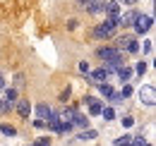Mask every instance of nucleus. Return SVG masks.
<instances>
[{"mask_svg":"<svg viewBox=\"0 0 156 146\" xmlns=\"http://www.w3.org/2000/svg\"><path fill=\"white\" fill-rule=\"evenodd\" d=\"M139 50H144V53H151V41H144V46H142Z\"/></svg>","mask_w":156,"mask_h":146,"instance_id":"393cba45","label":"nucleus"},{"mask_svg":"<svg viewBox=\"0 0 156 146\" xmlns=\"http://www.w3.org/2000/svg\"><path fill=\"white\" fill-rule=\"evenodd\" d=\"M108 101H111V108H113V106H120V103H122V96H120L118 91H113L111 96H108Z\"/></svg>","mask_w":156,"mask_h":146,"instance_id":"a211bd4d","label":"nucleus"},{"mask_svg":"<svg viewBox=\"0 0 156 146\" xmlns=\"http://www.w3.org/2000/svg\"><path fill=\"white\" fill-rule=\"evenodd\" d=\"M130 141H132V134H122V137L115 139V146H125V144H130Z\"/></svg>","mask_w":156,"mask_h":146,"instance_id":"6ab92c4d","label":"nucleus"},{"mask_svg":"<svg viewBox=\"0 0 156 146\" xmlns=\"http://www.w3.org/2000/svg\"><path fill=\"white\" fill-rule=\"evenodd\" d=\"M82 101L89 106V115H101V110H103V101H98V98H94V96H84Z\"/></svg>","mask_w":156,"mask_h":146,"instance_id":"39448f33","label":"nucleus"},{"mask_svg":"<svg viewBox=\"0 0 156 146\" xmlns=\"http://www.w3.org/2000/svg\"><path fill=\"white\" fill-rule=\"evenodd\" d=\"M120 15V2L118 0H106V17H115Z\"/></svg>","mask_w":156,"mask_h":146,"instance_id":"1a4fd4ad","label":"nucleus"},{"mask_svg":"<svg viewBox=\"0 0 156 146\" xmlns=\"http://www.w3.org/2000/svg\"><path fill=\"white\" fill-rule=\"evenodd\" d=\"M89 79L94 82V84H101L103 79H108V72L101 67V70H94V72H89Z\"/></svg>","mask_w":156,"mask_h":146,"instance_id":"9d476101","label":"nucleus"},{"mask_svg":"<svg viewBox=\"0 0 156 146\" xmlns=\"http://www.w3.org/2000/svg\"><path fill=\"white\" fill-rule=\"evenodd\" d=\"M144 146H151V144H144Z\"/></svg>","mask_w":156,"mask_h":146,"instance_id":"2f4dec72","label":"nucleus"},{"mask_svg":"<svg viewBox=\"0 0 156 146\" xmlns=\"http://www.w3.org/2000/svg\"><path fill=\"white\" fill-rule=\"evenodd\" d=\"M118 2H125V5H135L137 0H118Z\"/></svg>","mask_w":156,"mask_h":146,"instance_id":"c756f323","label":"nucleus"},{"mask_svg":"<svg viewBox=\"0 0 156 146\" xmlns=\"http://www.w3.org/2000/svg\"><path fill=\"white\" fill-rule=\"evenodd\" d=\"M0 132H2L5 137H17V129L12 127V125H0Z\"/></svg>","mask_w":156,"mask_h":146,"instance_id":"dca6fc26","label":"nucleus"},{"mask_svg":"<svg viewBox=\"0 0 156 146\" xmlns=\"http://www.w3.org/2000/svg\"><path fill=\"white\" fill-rule=\"evenodd\" d=\"M96 55L103 62H113V65H122V60H125V50H120V48H98Z\"/></svg>","mask_w":156,"mask_h":146,"instance_id":"f257e3e1","label":"nucleus"},{"mask_svg":"<svg viewBox=\"0 0 156 146\" xmlns=\"http://www.w3.org/2000/svg\"><path fill=\"white\" fill-rule=\"evenodd\" d=\"M15 84H17V86L24 84V74H17V77H15Z\"/></svg>","mask_w":156,"mask_h":146,"instance_id":"bb28decb","label":"nucleus"},{"mask_svg":"<svg viewBox=\"0 0 156 146\" xmlns=\"http://www.w3.org/2000/svg\"><path fill=\"white\" fill-rule=\"evenodd\" d=\"M77 24H79L77 19H70V22H67V29H70V31H72V29H77Z\"/></svg>","mask_w":156,"mask_h":146,"instance_id":"a878e982","label":"nucleus"},{"mask_svg":"<svg viewBox=\"0 0 156 146\" xmlns=\"http://www.w3.org/2000/svg\"><path fill=\"white\" fill-rule=\"evenodd\" d=\"M72 125H77V127H87V125H89V120H87V115H82V113H75V115H72Z\"/></svg>","mask_w":156,"mask_h":146,"instance_id":"f8f14e48","label":"nucleus"},{"mask_svg":"<svg viewBox=\"0 0 156 146\" xmlns=\"http://www.w3.org/2000/svg\"><path fill=\"white\" fill-rule=\"evenodd\" d=\"M60 101H62V103H67V101H70V86H67L65 91L60 93Z\"/></svg>","mask_w":156,"mask_h":146,"instance_id":"5701e85b","label":"nucleus"},{"mask_svg":"<svg viewBox=\"0 0 156 146\" xmlns=\"http://www.w3.org/2000/svg\"><path fill=\"white\" fill-rule=\"evenodd\" d=\"M137 15H139V12H135V10H127L125 15H120V26H132Z\"/></svg>","mask_w":156,"mask_h":146,"instance_id":"0eeeda50","label":"nucleus"},{"mask_svg":"<svg viewBox=\"0 0 156 146\" xmlns=\"http://www.w3.org/2000/svg\"><path fill=\"white\" fill-rule=\"evenodd\" d=\"M118 93H120V96H122V101H125V98H130V96H132V86H130V84H125Z\"/></svg>","mask_w":156,"mask_h":146,"instance_id":"aec40b11","label":"nucleus"},{"mask_svg":"<svg viewBox=\"0 0 156 146\" xmlns=\"http://www.w3.org/2000/svg\"><path fill=\"white\" fill-rule=\"evenodd\" d=\"M34 113H36V115H39V120H43V122H46V120H48V115H51V113H53V110L48 108V106H46V103H39V106H36V108H34Z\"/></svg>","mask_w":156,"mask_h":146,"instance_id":"9b49d317","label":"nucleus"},{"mask_svg":"<svg viewBox=\"0 0 156 146\" xmlns=\"http://www.w3.org/2000/svg\"><path fill=\"white\" fill-rule=\"evenodd\" d=\"M137 98H139V103H142V106L154 108V103H156V89L151 86V84H144V86L137 91Z\"/></svg>","mask_w":156,"mask_h":146,"instance_id":"f03ea898","label":"nucleus"},{"mask_svg":"<svg viewBox=\"0 0 156 146\" xmlns=\"http://www.w3.org/2000/svg\"><path fill=\"white\" fill-rule=\"evenodd\" d=\"M115 74L125 82V84H127V82L132 79V74H135V72H132V67H127V65H118V67H115Z\"/></svg>","mask_w":156,"mask_h":146,"instance_id":"423d86ee","label":"nucleus"},{"mask_svg":"<svg viewBox=\"0 0 156 146\" xmlns=\"http://www.w3.org/2000/svg\"><path fill=\"white\" fill-rule=\"evenodd\" d=\"M120 125H122L125 129H130L132 125H135V117H132V115H122V117H120Z\"/></svg>","mask_w":156,"mask_h":146,"instance_id":"f3484780","label":"nucleus"},{"mask_svg":"<svg viewBox=\"0 0 156 146\" xmlns=\"http://www.w3.org/2000/svg\"><path fill=\"white\" fill-rule=\"evenodd\" d=\"M94 2H96V0H77V5L82 7V10H89V7L94 5Z\"/></svg>","mask_w":156,"mask_h":146,"instance_id":"412c9836","label":"nucleus"},{"mask_svg":"<svg viewBox=\"0 0 156 146\" xmlns=\"http://www.w3.org/2000/svg\"><path fill=\"white\" fill-rule=\"evenodd\" d=\"M79 72H84V74L91 72V70H89V62H79Z\"/></svg>","mask_w":156,"mask_h":146,"instance_id":"b1692460","label":"nucleus"},{"mask_svg":"<svg viewBox=\"0 0 156 146\" xmlns=\"http://www.w3.org/2000/svg\"><path fill=\"white\" fill-rule=\"evenodd\" d=\"M135 72H137V74H144V72H147V62H137Z\"/></svg>","mask_w":156,"mask_h":146,"instance_id":"4be33fe9","label":"nucleus"},{"mask_svg":"<svg viewBox=\"0 0 156 146\" xmlns=\"http://www.w3.org/2000/svg\"><path fill=\"white\" fill-rule=\"evenodd\" d=\"M15 108H17V113H20L22 117H29V115H31V103H29V101H17V103H15Z\"/></svg>","mask_w":156,"mask_h":146,"instance_id":"6e6552de","label":"nucleus"},{"mask_svg":"<svg viewBox=\"0 0 156 146\" xmlns=\"http://www.w3.org/2000/svg\"><path fill=\"white\" fill-rule=\"evenodd\" d=\"M34 127H36V129H43V127H46V122H43V120H34Z\"/></svg>","mask_w":156,"mask_h":146,"instance_id":"cd10ccee","label":"nucleus"},{"mask_svg":"<svg viewBox=\"0 0 156 146\" xmlns=\"http://www.w3.org/2000/svg\"><path fill=\"white\" fill-rule=\"evenodd\" d=\"M101 117H103L106 122H111V120H115V110L111 108V106H103V110H101Z\"/></svg>","mask_w":156,"mask_h":146,"instance_id":"4468645a","label":"nucleus"},{"mask_svg":"<svg viewBox=\"0 0 156 146\" xmlns=\"http://www.w3.org/2000/svg\"><path fill=\"white\" fill-rule=\"evenodd\" d=\"M96 86H98V91H101V96H106V98H108L111 93L115 91V89H113V86H111L108 82H101V84H96Z\"/></svg>","mask_w":156,"mask_h":146,"instance_id":"2eb2a0df","label":"nucleus"},{"mask_svg":"<svg viewBox=\"0 0 156 146\" xmlns=\"http://www.w3.org/2000/svg\"><path fill=\"white\" fill-rule=\"evenodd\" d=\"M96 137H98L96 129H84V132H79L77 139H82V141H91V139H96Z\"/></svg>","mask_w":156,"mask_h":146,"instance_id":"ddd939ff","label":"nucleus"},{"mask_svg":"<svg viewBox=\"0 0 156 146\" xmlns=\"http://www.w3.org/2000/svg\"><path fill=\"white\" fill-rule=\"evenodd\" d=\"M2 89H7V84H5V77H2V72H0V91Z\"/></svg>","mask_w":156,"mask_h":146,"instance_id":"c85d7f7f","label":"nucleus"},{"mask_svg":"<svg viewBox=\"0 0 156 146\" xmlns=\"http://www.w3.org/2000/svg\"><path fill=\"white\" fill-rule=\"evenodd\" d=\"M125 146H135V144H132V141H130V144H125Z\"/></svg>","mask_w":156,"mask_h":146,"instance_id":"7c9ffc66","label":"nucleus"},{"mask_svg":"<svg viewBox=\"0 0 156 146\" xmlns=\"http://www.w3.org/2000/svg\"><path fill=\"white\" fill-rule=\"evenodd\" d=\"M46 127L55 134H62V120H60V113H51L48 120H46Z\"/></svg>","mask_w":156,"mask_h":146,"instance_id":"20e7f679","label":"nucleus"},{"mask_svg":"<svg viewBox=\"0 0 156 146\" xmlns=\"http://www.w3.org/2000/svg\"><path fill=\"white\" fill-rule=\"evenodd\" d=\"M151 24H154V17H151V15H137L135 24H132V26H135V34H139V36L147 34V31L151 29Z\"/></svg>","mask_w":156,"mask_h":146,"instance_id":"7ed1b4c3","label":"nucleus"}]
</instances>
